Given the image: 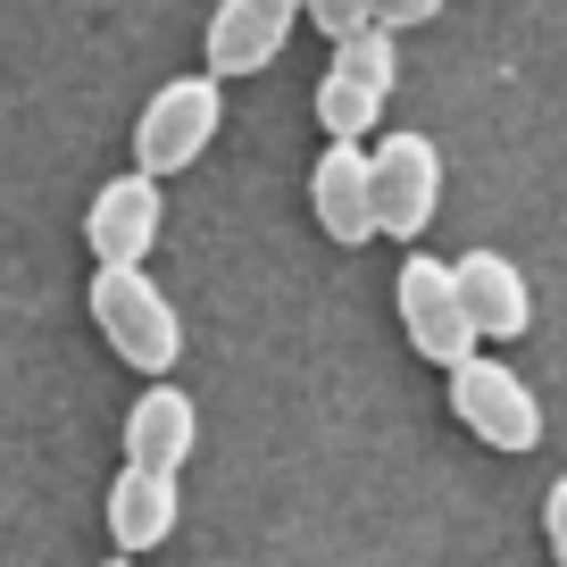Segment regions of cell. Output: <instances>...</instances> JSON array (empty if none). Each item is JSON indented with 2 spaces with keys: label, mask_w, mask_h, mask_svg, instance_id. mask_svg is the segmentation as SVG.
I'll return each mask as SVG.
<instances>
[{
  "label": "cell",
  "mask_w": 567,
  "mask_h": 567,
  "mask_svg": "<svg viewBox=\"0 0 567 567\" xmlns=\"http://www.w3.org/2000/svg\"><path fill=\"white\" fill-rule=\"evenodd\" d=\"M92 326H101V342L142 375H167L184 359V318L142 267H109V259L92 267Z\"/></svg>",
  "instance_id": "6da1fadb"
},
{
  "label": "cell",
  "mask_w": 567,
  "mask_h": 567,
  "mask_svg": "<svg viewBox=\"0 0 567 567\" xmlns=\"http://www.w3.org/2000/svg\"><path fill=\"white\" fill-rule=\"evenodd\" d=\"M392 309H401V334L417 342V359H434V368H460V359H476L484 326L476 309H467L460 292V259H434V250H409L401 276H392Z\"/></svg>",
  "instance_id": "7a4b0ae2"
},
{
  "label": "cell",
  "mask_w": 567,
  "mask_h": 567,
  "mask_svg": "<svg viewBox=\"0 0 567 567\" xmlns=\"http://www.w3.org/2000/svg\"><path fill=\"white\" fill-rule=\"evenodd\" d=\"M401 84V51H392V25H359V34L334 42L318 75V125L326 142H368L384 125V101Z\"/></svg>",
  "instance_id": "3957f363"
},
{
  "label": "cell",
  "mask_w": 567,
  "mask_h": 567,
  "mask_svg": "<svg viewBox=\"0 0 567 567\" xmlns=\"http://www.w3.org/2000/svg\"><path fill=\"white\" fill-rule=\"evenodd\" d=\"M217 125H226V75H209V68L176 75V84H159L142 101V117H134V167L184 176V167L217 142Z\"/></svg>",
  "instance_id": "277c9868"
},
{
  "label": "cell",
  "mask_w": 567,
  "mask_h": 567,
  "mask_svg": "<svg viewBox=\"0 0 567 567\" xmlns=\"http://www.w3.org/2000/svg\"><path fill=\"white\" fill-rule=\"evenodd\" d=\"M451 417L493 451H534L543 443V401L526 392V375H517L509 359H484V351L451 368Z\"/></svg>",
  "instance_id": "5b68a950"
},
{
  "label": "cell",
  "mask_w": 567,
  "mask_h": 567,
  "mask_svg": "<svg viewBox=\"0 0 567 567\" xmlns=\"http://www.w3.org/2000/svg\"><path fill=\"white\" fill-rule=\"evenodd\" d=\"M309 217H318L326 243L359 250L384 234V217H375V151L368 142H326L318 167H309Z\"/></svg>",
  "instance_id": "8992f818"
},
{
  "label": "cell",
  "mask_w": 567,
  "mask_h": 567,
  "mask_svg": "<svg viewBox=\"0 0 567 567\" xmlns=\"http://www.w3.org/2000/svg\"><path fill=\"white\" fill-rule=\"evenodd\" d=\"M443 209V151L434 134H392L375 142V217H384L392 243H417Z\"/></svg>",
  "instance_id": "52a82bcc"
},
{
  "label": "cell",
  "mask_w": 567,
  "mask_h": 567,
  "mask_svg": "<svg viewBox=\"0 0 567 567\" xmlns=\"http://www.w3.org/2000/svg\"><path fill=\"white\" fill-rule=\"evenodd\" d=\"M159 184H167V176H151V167H125V176H109L101 193H92V209H84L92 259H109V267H142V259H151L159 217H167Z\"/></svg>",
  "instance_id": "ba28073f"
},
{
  "label": "cell",
  "mask_w": 567,
  "mask_h": 567,
  "mask_svg": "<svg viewBox=\"0 0 567 567\" xmlns=\"http://www.w3.org/2000/svg\"><path fill=\"white\" fill-rule=\"evenodd\" d=\"M309 18V0H217L209 9V75H259L267 59L292 42V25Z\"/></svg>",
  "instance_id": "9c48e42d"
},
{
  "label": "cell",
  "mask_w": 567,
  "mask_h": 567,
  "mask_svg": "<svg viewBox=\"0 0 567 567\" xmlns=\"http://www.w3.org/2000/svg\"><path fill=\"white\" fill-rule=\"evenodd\" d=\"M193 443H200V409H193V392H176L167 375L125 409V460L134 467H167V476H176V467L193 460Z\"/></svg>",
  "instance_id": "30bf717a"
},
{
  "label": "cell",
  "mask_w": 567,
  "mask_h": 567,
  "mask_svg": "<svg viewBox=\"0 0 567 567\" xmlns=\"http://www.w3.org/2000/svg\"><path fill=\"white\" fill-rule=\"evenodd\" d=\"M176 509H184V493H176L167 467H134L125 460L117 484H109V543L117 550H159L167 534H176Z\"/></svg>",
  "instance_id": "8fae6325"
},
{
  "label": "cell",
  "mask_w": 567,
  "mask_h": 567,
  "mask_svg": "<svg viewBox=\"0 0 567 567\" xmlns=\"http://www.w3.org/2000/svg\"><path fill=\"white\" fill-rule=\"evenodd\" d=\"M460 292L476 309L484 342H517L534 326V292H526V267L509 250H460Z\"/></svg>",
  "instance_id": "7c38bea8"
},
{
  "label": "cell",
  "mask_w": 567,
  "mask_h": 567,
  "mask_svg": "<svg viewBox=\"0 0 567 567\" xmlns=\"http://www.w3.org/2000/svg\"><path fill=\"white\" fill-rule=\"evenodd\" d=\"M309 25H318L326 42L359 34V25H375V0H309Z\"/></svg>",
  "instance_id": "4fadbf2b"
},
{
  "label": "cell",
  "mask_w": 567,
  "mask_h": 567,
  "mask_svg": "<svg viewBox=\"0 0 567 567\" xmlns=\"http://www.w3.org/2000/svg\"><path fill=\"white\" fill-rule=\"evenodd\" d=\"M543 534H550V559L567 567V476H559V484L543 493Z\"/></svg>",
  "instance_id": "5bb4252c"
},
{
  "label": "cell",
  "mask_w": 567,
  "mask_h": 567,
  "mask_svg": "<svg viewBox=\"0 0 567 567\" xmlns=\"http://www.w3.org/2000/svg\"><path fill=\"white\" fill-rule=\"evenodd\" d=\"M434 9H443V0H375V25H392V34H401V25H425Z\"/></svg>",
  "instance_id": "9a60e30c"
},
{
  "label": "cell",
  "mask_w": 567,
  "mask_h": 567,
  "mask_svg": "<svg viewBox=\"0 0 567 567\" xmlns=\"http://www.w3.org/2000/svg\"><path fill=\"white\" fill-rule=\"evenodd\" d=\"M101 567H134V550H117V559H101Z\"/></svg>",
  "instance_id": "2e32d148"
}]
</instances>
